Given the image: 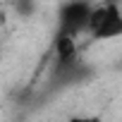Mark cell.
I'll return each mask as SVG.
<instances>
[{
    "mask_svg": "<svg viewBox=\"0 0 122 122\" xmlns=\"http://www.w3.org/2000/svg\"><path fill=\"white\" fill-rule=\"evenodd\" d=\"M93 3L91 0H65L57 10V34L79 36L86 31Z\"/></svg>",
    "mask_w": 122,
    "mask_h": 122,
    "instance_id": "cell-2",
    "label": "cell"
},
{
    "mask_svg": "<svg viewBox=\"0 0 122 122\" xmlns=\"http://www.w3.org/2000/svg\"><path fill=\"white\" fill-rule=\"evenodd\" d=\"M53 50H55V70H62V67H70V65L79 62V46H77V36L55 34Z\"/></svg>",
    "mask_w": 122,
    "mask_h": 122,
    "instance_id": "cell-3",
    "label": "cell"
},
{
    "mask_svg": "<svg viewBox=\"0 0 122 122\" xmlns=\"http://www.w3.org/2000/svg\"><path fill=\"white\" fill-rule=\"evenodd\" d=\"M86 34L96 43L122 38V7L115 0H105L101 5H93L89 24H86Z\"/></svg>",
    "mask_w": 122,
    "mask_h": 122,
    "instance_id": "cell-1",
    "label": "cell"
},
{
    "mask_svg": "<svg viewBox=\"0 0 122 122\" xmlns=\"http://www.w3.org/2000/svg\"><path fill=\"white\" fill-rule=\"evenodd\" d=\"M36 7H38L36 0H12V10H15L19 17H31V15H36Z\"/></svg>",
    "mask_w": 122,
    "mask_h": 122,
    "instance_id": "cell-4",
    "label": "cell"
}]
</instances>
